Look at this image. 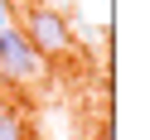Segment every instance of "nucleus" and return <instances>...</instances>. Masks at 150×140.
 <instances>
[{
  "label": "nucleus",
  "instance_id": "4",
  "mask_svg": "<svg viewBox=\"0 0 150 140\" xmlns=\"http://www.w3.org/2000/svg\"><path fill=\"white\" fill-rule=\"evenodd\" d=\"M0 29H5V5H0Z\"/></svg>",
  "mask_w": 150,
  "mask_h": 140
},
{
  "label": "nucleus",
  "instance_id": "3",
  "mask_svg": "<svg viewBox=\"0 0 150 140\" xmlns=\"http://www.w3.org/2000/svg\"><path fill=\"white\" fill-rule=\"evenodd\" d=\"M0 140H34V126L20 106H5L0 111Z\"/></svg>",
  "mask_w": 150,
  "mask_h": 140
},
{
  "label": "nucleus",
  "instance_id": "2",
  "mask_svg": "<svg viewBox=\"0 0 150 140\" xmlns=\"http://www.w3.org/2000/svg\"><path fill=\"white\" fill-rule=\"evenodd\" d=\"M39 68H44V58L34 53V44L24 39L20 29H0V77L5 82H34L39 77Z\"/></svg>",
  "mask_w": 150,
  "mask_h": 140
},
{
  "label": "nucleus",
  "instance_id": "1",
  "mask_svg": "<svg viewBox=\"0 0 150 140\" xmlns=\"http://www.w3.org/2000/svg\"><path fill=\"white\" fill-rule=\"evenodd\" d=\"M20 34L34 44L39 58H68V53H73V24L63 20L53 5H44V0H29V5H24Z\"/></svg>",
  "mask_w": 150,
  "mask_h": 140
}]
</instances>
